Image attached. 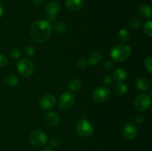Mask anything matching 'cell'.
Instances as JSON below:
<instances>
[{
    "mask_svg": "<svg viewBox=\"0 0 152 151\" xmlns=\"http://www.w3.org/2000/svg\"><path fill=\"white\" fill-rule=\"evenodd\" d=\"M51 24L45 20H39L31 25V36L34 41L43 43L47 41L51 33Z\"/></svg>",
    "mask_w": 152,
    "mask_h": 151,
    "instance_id": "6da1fadb",
    "label": "cell"
},
{
    "mask_svg": "<svg viewBox=\"0 0 152 151\" xmlns=\"http://www.w3.org/2000/svg\"><path fill=\"white\" fill-rule=\"evenodd\" d=\"M132 54V50L130 46L126 44H118L111 48V55L114 61L117 62H123L130 58Z\"/></svg>",
    "mask_w": 152,
    "mask_h": 151,
    "instance_id": "7a4b0ae2",
    "label": "cell"
},
{
    "mask_svg": "<svg viewBox=\"0 0 152 151\" xmlns=\"http://www.w3.org/2000/svg\"><path fill=\"white\" fill-rule=\"evenodd\" d=\"M16 69L20 75L22 76H31L35 70L34 63L28 59H22L16 64Z\"/></svg>",
    "mask_w": 152,
    "mask_h": 151,
    "instance_id": "3957f363",
    "label": "cell"
},
{
    "mask_svg": "<svg viewBox=\"0 0 152 151\" xmlns=\"http://www.w3.org/2000/svg\"><path fill=\"white\" fill-rule=\"evenodd\" d=\"M75 96L74 93L70 91L64 92L58 99V107L62 110H67L74 105Z\"/></svg>",
    "mask_w": 152,
    "mask_h": 151,
    "instance_id": "277c9868",
    "label": "cell"
},
{
    "mask_svg": "<svg viewBox=\"0 0 152 151\" xmlns=\"http://www.w3.org/2000/svg\"><path fill=\"white\" fill-rule=\"evenodd\" d=\"M77 132L80 136L83 137H88L94 133V127L91 123L86 118H82L77 122Z\"/></svg>",
    "mask_w": 152,
    "mask_h": 151,
    "instance_id": "5b68a950",
    "label": "cell"
},
{
    "mask_svg": "<svg viewBox=\"0 0 152 151\" xmlns=\"http://www.w3.org/2000/svg\"><path fill=\"white\" fill-rule=\"evenodd\" d=\"M30 142L31 144L37 147H43L48 142L47 135L42 130H34L30 135Z\"/></svg>",
    "mask_w": 152,
    "mask_h": 151,
    "instance_id": "8992f818",
    "label": "cell"
},
{
    "mask_svg": "<svg viewBox=\"0 0 152 151\" xmlns=\"http://www.w3.org/2000/svg\"><path fill=\"white\" fill-rule=\"evenodd\" d=\"M91 96L96 102H106L111 96V90L108 87L101 86L94 90Z\"/></svg>",
    "mask_w": 152,
    "mask_h": 151,
    "instance_id": "52a82bcc",
    "label": "cell"
},
{
    "mask_svg": "<svg viewBox=\"0 0 152 151\" xmlns=\"http://www.w3.org/2000/svg\"><path fill=\"white\" fill-rule=\"evenodd\" d=\"M151 99L148 95L140 94L137 96L134 101V106L139 111H145L151 106Z\"/></svg>",
    "mask_w": 152,
    "mask_h": 151,
    "instance_id": "ba28073f",
    "label": "cell"
},
{
    "mask_svg": "<svg viewBox=\"0 0 152 151\" xmlns=\"http://www.w3.org/2000/svg\"><path fill=\"white\" fill-rule=\"evenodd\" d=\"M122 133L126 139L132 141L136 138L137 135V129L134 124L132 122H127L123 125Z\"/></svg>",
    "mask_w": 152,
    "mask_h": 151,
    "instance_id": "9c48e42d",
    "label": "cell"
},
{
    "mask_svg": "<svg viewBox=\"0 0 152 151\" xmlns=\"http://www.w3.org/2000/svg\"><path fill=\"white\" fill-rule=\"evenodd\" d=\"M56 99L51 94H46L43 96L39 101V105L42 110H50L55 106Z\"/></svg>",
    "mask_w": 152,
    "mask_h": 151,
    "instance_id": "30bf717a",
    "label": "cell"
},
{
    "mask_svg": "<svg viewBox=\"0 0 152 151\" xmlns=\"http://www.w3.org/2000/svg\"><path fill=\"white\" fill-rule=\"evenodd\" d=\"M60 121L59 115L54 112H48L45 114L43 117V121L46 125L49 127H55L58 125Z\"/></svg>",
    "mask_w": 152,
    "mask_h": 151,
    "instance_id": "8fae6325",
    "label": "cell"
},
{
    "mask_svg": "<svg viewBox=\"0 0 152 151\" xmlns=\"http://www.w3.org/2000/svg\"><path fill=\"white\" fill-rule=\"evenodd\" d=\"M136 87L140 91L146 92L151 87V82L146 77L139 76L136 80Z\"/></svg>",
    "mask_w": 152,
    "mask_h": 151,
    "instance_id": "7c38bea8",
    "label": "cell"
},
{
    "mask_svg": "<svg viewBox=\"0 0 152 151\" xmlns=\"http://www.w3.org/2000/svg\"><path fill=\"white\" fill-rule=\"evenodd\" d=\"M84 0H66L65 7L68 10L72 12L78 11L83 7Z\"/></svg>",
    "mask_w": 152,
    "mask_h": 151,
    "instance_id": "4fadbf2b",
    "label": "cell"
},
{
    "mask_svg": "<svg viewBox=\"0 0 152 151\" xmlns=\"http://www.w3.org/2000/svg\"><path fill=\"white\" fill-rule=\"evenodd\" d=\"M60 4L57 1H51L47 4L45 7V10L48 16H56V15L60 10Z\"/></svg>",
    "mask_w": 152,
    "mask_h": 151,
    "instance_id": "5bb4252c",
    "label": "cell"
},
{
    "mask_svg": "<svg viewBox=\"0 0 152 151\" xmlns=\"http://www.w3.org/2000/svg\"><path fill=\"white\" fill-rule=\"evenodd\" d=\"M102 53L99 51H94L89 55L88 59V64L90 65L91 66H96L98 64L100 63L101 60H102Z\"/></svg>",
    "mask_w": 152,
    "mask_h": 151,
    "instance_id": "9a60e30c",
    "label": "cell"
},
{
    "mask_svg": "<svg viewBox=\"0 0 152 151\" xmlns=\"http://www.w3.org/2000/svg\"><path fill=\"white\" fill-rule=\"evenodd\" d=\"M139 14L144 19H150L151 17L152 10L151 6L147 4H142L139 7Z\"/></svg>",
    "mask_w": 152,
    "mask_h": 151,
    "instance_id": "2e32d148",
    "label": "cell"
},
{
    "mask_svg": "<svg viewBox=\"0 0 152 151\" xmlns=\"http://www.w3.org/2000/svg\"><path fill=\"white\" fill-rule=\"evenodd\" d=\"M112 75L114 79L117 82H123L127 78V72L122 68H118V69L115 70Z\"/></svg>",
    "mask_w": 152,
    "mask_h": 151,
    "instance_id": "e0dca14e",
    "label": "cell"
},
{
    "mask_svg": "<svg viewBox=\"0 0 152 151\" xmlns=\"http://www.w3.org/2000/svg\"><path fill=\"white\" fill-rule=\"evenodd\" d=\"M128 90L127 85L123 82H117L114 85V93L118 96H125L128 93Z\"/></svg>",
    "mask_w": 152,
    "mask_h": 151,
    "instance_id": "ac0fdd59",
    "label": "cell"
},
{
    "mask_svg": "<svg viewBox=\"0 0 152 151\" xmlns=\"http://www.w3.org/2000/svg\"><path fill=\"white\" fill-rule=\"evenodd\" d=\"M117 38H118L119 41H122V42L128 41L130 38L129 30L125 28H120V30L118 31V33H117Z\"/></svg>",
    "mask_w": 152,
    "mask_h": 151,
    "instance_id": "d6986e66",
    "label": "cell"
},
{
    "mask_svg": "<svg viewBox=\"0 0 152 151\" xmlns=\"http://www.w3.org/2000/svg\"><path fill=\"white\" fill-rule=\"evenodd\" d=\"M82 87V82L80 80L77 78H74L71 80V81L68 84V89L71 91H77L80 90Z\"/></svg>",
    "mask_w": 152,
    "mask_h": 151,
    "instance_id": "ffe728a7",
    "label": "cell"
},
{
    "mask_svg": "<svg viewBox=\"0 0 152 151\" xmlns=\"http://www.w3.org/2000/svg\"><path fill=\"white\" fill-rule=\"evenodd\" d=\"M5 82L10 87H14L18 84L19 79L14 74H10V75L7 76V77L5 78Z\"/></svg>",
    "mask_w": 152,
    "mask_h": 151,
    "instance_id": "44dd1931",
    "label": "cell"
},
{
    "mask_svg": "<svg viewBox=\"0 0 152 151\" xmlns=\"http://www.w3.org/2000/svg\"><path fill=\"white\" fill-rule=\"evenodd\" d=\"M130 26L132 27L134 29H140L141 28V26L142 25V22L140 19L137 17H133L132 19H131L130 22Z\"/></svg>",
    "mask_w": 152,
    "mask_h": 151,
    "instance_id": "7402d4cb",
    "label": "cell"
},
{
    "mask_svg": "<svg viewBox=\"0 0 152 151\" xmlns=\"http://www.w3.org/2000/svg\"><path fill=\"white\" fill-rule=\"evenodd\" d=\"M144 33L148 36V37H152V21L148 20V22L144 24L143 28Z\"/></svg>",
    "mask_w": 152,
    "mask_h": 151,
    "instance_id": "603a6c76",
    "label": "cell"
},
{
    "mask_svg": "<svg viewBox=\"0 0 152 151\" xmlns=\"http://www.w3.org/2000/svg\"><path fill=\"white\" fill-rule=\"evenodd\" d=\"M35 53V49L31 46H27L25 47L23 50V54L24 56L26 58H31Z\"/></svg>",
    "mask_w": 152,
    "mask_h": 151,
    "instance_id": "cb8c5ba5",
    "label": "cell"
},
{
    "mask_svg": "<svg viewBox=\"0 0 152 151\" xmlns=\"http://www.w3.org/2000/svg\"><path fill=\"white\" fill-rule=\"evenodd\" d=\"M54 30L57 33L62 34L66 30V26H65V24L62 23V22H58L54 25Z\"/></svg>",
    "mask_w": 152,
    "mask_h": 151,
    "instance_id": "d4e9b609",
    "label": "cell"
},
{
    "mask_svg": "<svg viewBox=\"0 0 152 151\" xmlns=\"http://www.w3.org/2000/svg\"><path fill=\"white\" fill-rule=\"evenodd\" d=\"M9 53H10V56H11L13 58H14V59H18V58L20 57L21 55H22V52H21V50L16 47H12V48L10 50V52H9Z\"/></svg>",
    "mask_w": 152,
    "mask_h": 151,
    "instance_id": "484cf974",
    "label": "cell"
},
{
    "mask_svg": "<svg viewBox=\"0 0 152 151\" xmlns=\"http://www.w3.org/2000/svg\"><path fill=\"white\" fill-rule=\"evenodd\" d=\"M144 65H145V68L148 73H152V57L151 56H148L146 58L144 62Z\"/></svg>",
    "mask_w": 152,
    "mask_h": 151,
    "instance_id": "4316f807",
    "label": "cell"
},
{
    "mask_svg": "<svg viewBox=\"0 0 152 151\" xmlns=\"http://www.w3.org/2000/svg\"><path fill=\"white\" fill-rule=\"evenodd\" d=\"M113 67H114V64H113L112 62H111V61L109 60L105 61L102 65V69H103L104 70H106V71L110 70L112 69Z\"/></svg>",
    "mask_w": 152,
    "mask_h": 151,
    "instance_id": "83f0119b",
    "label": "cell"
},
{
    "mask_svg": "<svg viewBox=\"0 0 152 151\" xmlns=\"http://www.w3.org/2000/svg\"><path fill=\"white\" fill-rule=\"evenodd\" d=\"M88 65V61L87 59H84V58H80V59L77 60V65L79 68H81V69H83V68H86Z\"/></svg>",
    "mask_w": 152,
    "mask_h": 151,
    "instance_id": "f1b7e54d",
    "label": "cell"
},
{
    "mask_svg": "<svg viewBox=\"0 0 152 151\" xmlns=\"http://www.w3.org/2000/svg\"><path fill=\"white\" fill-rule=\"evenodd\" d=\"M50 144L53 147H59L61 145V140L59 138L53 137L50 140Z\"/></svg>",
    "mask_w": 152,
    "mask_h": 151,
    "instance_id": "f546056e",
    "label": "cell"
},
{
    "mask_svg": "<svg viewBox=\"0 0 152 151\" xmlns=\"http://www.w3.org/2000/svg\"><path fill=\"white\" fill-rule=\"evenodd\" d=\"M7 62H8L7 58L4 55L0 53V68H3V67L6 66Z\"/></svg>",
    "mask_w": 152,
    "mask_h": 151,
    "instance_id": "4dcf8cb0",
    "label": "cell"
},
{
    "mask_svg": "<svg viewBox=\"0 0 152 151\" xmlns=\"http://www.w3.org/2000/svg\"><path fill=\"white\" fill-rule=\"evenodd\" d=\"M114 77H113L112 74L109 73L104 77V83L106 84H111V83L113 82V81H114Z\"/></svg>",
    "mask_w": 152,
    "mask_h": 151,
    "instance_id": "1f68e13d",
    "label": "cell"
},
{
    "mask_svg": "<svg viewBox=\"0 0 152 151\" xmlns=\"http://www.w3.org/2000/svg\"><path fill=\"white\" fill-rule=\"evenodd\" d=\"M145 121V118L143 116H137L136 118H134V121L137 123V124H142Z\"/></svg>",
    "mask_w": 152,
    "mask_h": 151,
    "instance_id": "d6a6232c",
    "label": "cell"
},
{
    "mask_svg": "<svg viewBox=\"0 0 152 151\" xmlns=\"http://www.w3.org/2000/svg\"><path fill=\"white\" fill-rule=\"evenodd\" d=\"M44 1L45 0H32L33 3H34V5L37 6V7H39V6H41L42 4L44 3Z\"/></svg>",
    "mask_w": 152,
    "mask_h": 151,
    "instance_id": "836d02e7",
    "label": "cell"
},
{
    "mask_svg": "<svg viewBox=\"0 0 152 151\" xmlns=\"http://www.w3.org/2000/svg\"><path fill=\"white\" fill-rule=\"evenodd\" d=\"M3 13H4V5H3L2 2L0 1V19H1V16H2Z\"/></svg>",
    "mask_w": 152,
    "mask_h": 151,
    "instance_id": "e575fe53",
    "label": "cell"
},
{
    "mask_svg": "<svg viewBox=\"0 0 152 151\" xmlns=\"http://www.w3.org/2000/svg\"><path fill=\"white\" fill-rule=\"evenodd\" d=\"M42 151H54V150H52L51 148L50 147H45V148H43V149L42 150Z\"/></svg>",
    "mask_w": 152,
    "mask_h": 151,
    "instance_id": "d590c367",
    "label": "cell"
}]
</instances>
